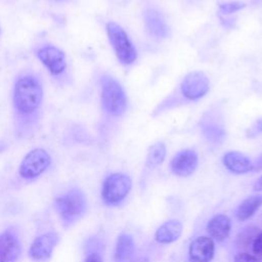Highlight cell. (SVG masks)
<instances>
[{"mask_svg":"<svg viewBox=\"0 0 262 262\" xmlns=\"http://www.w3.org/2000/svg\"><path fill=\"white\" fill-rule=\"evenodd\" d=\"M13 135L18 140L33 137L39 129L45 100L44 82L32 69L19 71L11 86Z\"/></svg>","mask_w":262,"mask_h":262,"instance_id":"cell-1","label":"cell"},{"mask_svg":"<svg viewBox=\"0 0 262 262\" xmlns=\"http://www.w3.org/2000/svg\"><path fill=\"white\" fill-rule=\"evenodd\" d=\"M34 53L36 58L57 85H70L71 74L69 61L66 52L60 47L52 43L44 42L36 46Z\"/></svg>","mask_w":262,"mask_h":262,"instance_id":"cell-2","label":"cell"},{"mask_svg":"<svg viewBox=\"0 0 262 262\" xmlns=\"http://www.w3.org/2000/svg\"><path fill=\"white\" fill-rule=\"evenodd\" d=\"M53 207L62 225L70 227L86 213L87 199L80 187L73 186L55 196Z\"/></svg>","mask_w":262,"mask_h":262,"instance_id":"cell-3","label":"cell"},{"mask_svg":"<svg viewBox=\"0 0 262 262\" xmlns=\"http://www.w3.org/2000/svg\"><path fill=\"white\" fill-rule=\"evenodd\" d=\"M101 88L100 99L103 111L113 117L121 116L127 104L125 92L119 82L108 75H102L99 79Z\"/></svg>","mask_w":262,"mask_h":262,"instance_id":"cell-4","label":"cell"},{"mask_svg":"<svg viewBox=\"0 0 262 262\" xmlns=\"http://www.w3.org/2000/svg\"><path fill=\"white\" fill-rule=\"evenodd\" d=\"M52 158L43 147H35L29 150L18 166V175L26 180H34L44 174L50 167Z\"/></svg>","mask_w":262,"mask_h":262,"instance_id":"cell-5","label":"cell"},{"mask_svg":"<svg viewBox=\"0 0 262 262\" xmlns=\"http://www.w3.org/2000/svg\"><path fill=\"white\" fill-rule=\"evenodd\" d=\"M108 40L115 50L118 59L123 64H130L136 59V50L134 49L126 32L116 23L110 21L105 26Z\"/></svg>","mask_w":262,"mask_h":262,"instance_id":"cell-6","label":"cell"},{"mask_svg":"<svg viewBox=\"0 0 262 262\" xmlns=\"http://www.w3.org/2000/svg\"><path fill=\"white\" fill-rule=\"evenodd\" d=\"M132 187L131 178L123 173H113L105 177L101 187V198L106 205L122 202Z\"/></svg>","mask_w":262,"mask_h":262,"instance_id":"cell-7","label":"cell"},{"mask_svg":"<svg viewBox=\"0 0 262 262\" xmlns=\"http://www.w3.org/2000/svg\"><path fill=\"white\" fill-rule=\"evenodd\" d=\"M60 235L55 231L44 232L34 238L29 248V257L34 262H47L58 245Z\"/></svg>","mask_w":262,"mask_h":262,"instance_id":"cell-8","label":"cell"},{"mask_svg":"<svg viewBox=\"0 0 262 262\" xmlns=\"http://www.w3.org/2000/svg\"><path fill=\"white\" fill-rule=\"evenodd\" d=\"M21 254V243L15 228L0 232V262H17Z\"/></svg>","mask_w":262,"mask_h":262,"instance_id":"cell-9","label":"cell"},{"mask_svg":"<svg viewBox=\"0 0 262 262\" xmlns=\"http://www.w3.org/2000/svg\"><path fill=\"white\" fill-rule=\"evenodd\" d=\"M209 90L208 77L200 71L191 72L187 74L181 83L182 94L190 99H199L204 96Z\"/></svg>","mask_w":262,"mask_h":262,"instance_id":"cell-10","label":"cell"},{"mask_svg":"<svg viewBox=\"0 0 262 262\" xmlns=\"http://www.w3.org/2000/svg\"><path fill=\"white\" fill-rule=\"evenodd\" d=\"M201 130L205 138L213 144L221 143L225 137L223 123L215 112H208L202 118Z\"/></svg>","mask_w":262,"mask_h":262,"instance_id":"cell-11","label":"cell"},{"mask_svg":"<svg viewBox=\"0 0 262 262\" xmlns=\"http://www.w3.org/2000/svg\"><path fill=\"white\" fill-rule=\"evenodd\" d=\"M198 162V155L194 150L183 149L173 158L171 162V170L177 176H189L196 169Z\"/></svg>","mask_w":262,"mask_h":262,"instance_id":"cell-12","label":"cell"},{"mask_svg":"<svg viewBox=\"0 0 262 262\" xmlns=\"http://www.w3.org/2000/svg\"><path fill=\"white\" fill-rule=\"evenodd\" d=\"M214 239L209 236H199L189 246V257L193 262H210L214 257Z\"/></svg>","mask_w":262,"mask_h":262,"instance_id":"cell-13","label":"cell"},{"mask_svg":"<svg viewBox=\"0 0 262 262\" xmlns=\"http://www.w3.org/2000/svg\"><path fill=\"white\" fill-rule=\"evenodd\" d=\"M145 28L150 36L156 39H163L168 36L167 24L160 11L155 8H147L144 12Z\"/></svg>","mask_w":262,"mask_h":262,"instance_id":"cell-14","label":"cell"},{"mask_svg":"<svg viewBox=\"0 0 262 262\" xmlns=\"http://www.w3.org/2000/svg\"><path fill=\"white\" fill-rule=\"evenodd\" d=\"M231 229V220L227 215L218 214L212 217L208 224L207 230L212 239L217 242L225 241L230 233Z\"/></svg>","mask_w":262,"mask_h":262,"instance_id":"cell-15","label":"cell"},{"mask_svg":"<svg viewBox=\"0 0 262 262\" xmlns=\"http://www.w3.org/2000/svg\"><path fill=\"white\" fill-rule=\"evenodd\" d=\"M224 166L235 174H244L252 171L253 163L248 157L238 151H228L223 156Z\"/></svg>","mask_w":262,"mask_h":262,"instance_id":"cell-16","label":"cell"},{"mask_svg":"<svg viewBox=\"0 0 262 262\" xmlns=\"http://www.w3.org/2000/svg\"><path fill=\"white\" fill-rule=\"evenodd\" d=\"M182 233V224L178 220H169L163 223L156 231L155 238L160 244H170L177 241Z\"/></svg>","mask_w":262,"mask_h":262,"instance_id":"cell-17","label":"cell"},{"mask_svg":"<svg viewBox=\"0 0 262 262\" xmlns=\"http://www.w3.org/2000/svg\"><path fill=\"white\" fill-rule=\"evenodd\" d=\"M135 250L133 237L128 233L119 235L115 249V262H128Z\"/></svg>","mask_w":262,"mask_h":262,"instance_id":"cell-18","label":"cell"},{"mask_svg":"<svg viewBox=\"0 0 262 262\" xmlns=\"http://www.w3.org/2000/svg\"><path fill=\"white\" fill-rule=\"evenodd\" d=\"M262 206V195H251L245 199L235 210V216L238 220L250 219Z\"/></svg>","mask_w":262,"mask_h":262,"instance_id":"cell-19","label":"cell"},{"mask_svg":"<svg viewBox=\"0 0 262 262\" xmlns=\"http://www.w3.org/2000/svg\"><path fill=\"white\" fill-rule=\"evenodd\" d=\"M166 157V146L163 142H157L150 146L146 156V166L155 168L161 165Z\"/></svg>","mask_w":262,"mask_h":262,"instance_id":"cell-20","label":"cell"},{"mask_svg":"<svg viewBox=\"0 0 262 262\" xmlns=\"http://www.w3.org/2000/svg\"><path fill=\"white\" fill-rule=\"evenodd\" d=\"M245 7V4L238 1H229V2H222L219 4L220 11L224 14L235 12Z\"/></svg>","mask_w":262,"mask_h":262,"instance_id":"cell-21","label":"cell"},{"mask_svg":"<svg viewBox=\"0 0 262 262\" xmlns=\"http://www.w3.org/2000/svg\"><path fill=\"white\" fill-rule=\"evenodd\" d=\"M253 252L255 254V256L262 261V232L259 233L253 243Z\"/></svg>","mask_w":262,"mask_h":262,"instance_id":"cell-22","label":"cell"},{"mask_svg":"<svg viewBox=\"0 0 262 262\" xmlns=\"http://www.w3.org/2000/svg\"><path fill=\"white\" fill-rule=\"evenodd\" d=\"M234 262H261L256 256L248 253H238L234 257Z\"/></svg>","mask_w":262,"mask_h":262,"instance_id":"cell-23","label":"cell"},{"mask_svg":"<svg viewBox=\"0 0 262 262\" xmlns=\"http://www.w3.org/2000/svg\"><path fill=\"white\" fill-rule=\"evenodd\" d=\"M83 262H103L102 260V257L100 256L99 253L97 252H91V253H88L86 258L84 259Z\"/></svg>","mask_w":262,"mask_h":262,"instance_id":"cell-24","label":"cell"},{"mask_svg":"<svg viewBox=\"0 0 262 262\" xmlns=\"http://www.w3.org/2000/svg\"><path fill=\"white\" fill-rule=\"evenodd\" d=\"M249 133L251 135H256L258 133H262V119H260L259 121H257L255 123V125L249 130Z\"/></svg>","mask_w":262,"mask_h":262,"instance_id":"cell-25","label":"cell"},{"mask_svg":"<svg viewBox=\"0 0 262 262\" xmlns=\"http://www.w3.org/2000/svg\"><path fill=\"white\" fill-rule=\"evenodd\" d=\"M262 170V155L257 158V160L253 163V169L252 171H260Z\"/></svg>","mask_w":262,"mask_h":262,"instance_id":"cell-26","label":"cell"},{"mask_svg":"<svg viewBox=\"0 0 262 262\" xmlns=\"http://www.w3.org/2000/svg\"><path fill=\"white\" fill-rule=\"evenodd\" d=\"M254 190L258 191V190H262V176L256 181V183L254 184Z\"/></svg>","mask_w":262,"mask_h":262,"instance_id":"cell-27","label":"cell"},{"mask_svg":"<svg viewBox=\"0 0 262 262\" xmlns=\"http://www.w3.org/2000/svg\"><path fill=\"white\" fill-rule=\"evenodd\" d=\"M47 1H49V2H51V3H66V2H69L70 0H47Z\"/></svg>","mask_w":262,"mask_h":262,"instance_id":"cell-28","label":"cell"},{"mask_svg":"<svg viewBox=\"0 0 262 262\" xmlns=\"http://www.w3.org/2000/svg\"><path fill=\"white\" fill-rule=\"evenodd\" d=\"M0 35H1V25H0Z\"/></svg>","mask_w":262,"mask_h":262,"instance_id":"cell-29","label":"cell"}]
</instances>
